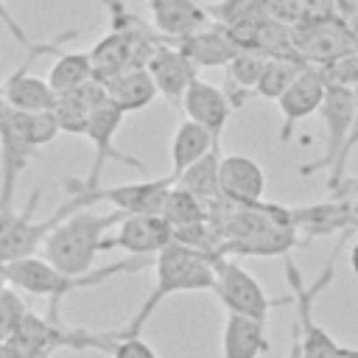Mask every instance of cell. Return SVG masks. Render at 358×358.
<instances>
[{
  "instance_id": "obj_1",
  "label": "cell",
  "mask_w": 358,
  "mask_h": 358,
  "mask_svg": "<svg viewBox=\"0 0 358 358\" xmlns=\"http://www.w3.org/2000/svg\"><path fill=\"white\" fill-rule=\"evenodd\" d=\"M154 288L137 308V313L129 319L126 327L112 330L115 336H140L145 322L154 316V310L173 294L187 291H213L215 285V255L207 249H196L179 241H171L162 252L154 257Z\"/></svg>"
},
{
  "instance_id": "obj_2",
  "label": "cell",
  "mask_w": 358,
  "mask_h": 358,
  "mask_svg": "<svg viewBox=\"0 0 358 358\" xmlns=\"http://www.w3.org/2000/svg\"><path fill=\"white\" fill-rule=\"evenodd\" d=\"M148 263H154V257H143V255H129L117 263H109L103 268H90L87 274H67L62 268H56L53 263H48L45 257H22V260H11V263H3L6 266V277H8V285L25 291V294H34V296H45L48 299V319L50 322H62L59 319V308H62V299L78 288H92V285H101L117 274H137L143 271Z\"/></svg>"
},
{
  "instance_id": "obj_3",
  "label": "cell",
  "mask_w": 358,
  "mask_h": 358,
  "mask_svg": "<svg viewBox=\"0 0 358 358\" xmlns=\"http://www.w3.org/2000/svg\"><path fill=\"white\" fill-rule=\"evenodd\" d=\"M126 213H92V210H76L62 224H56L48 238L42 241L45 260L67 274H87L95 263L98 252H106V232L109 227L120 224Z\"/></svg>"
},
{
  "instance_id": "obj_4",
  "label": "cell",
  "mask_w": 358,
  "mask_h": 358,
  "mask_svg": "<svg viewBox=\"0 0 358 358\" xmlns=\"http://www.w3.org/2000/svg\"><path fill=\"white\" fill-rule=\"evenodd\" d=\"M53 112H17L0 120V207H11L17 179L31 165L36 151L59 134Z\"/></svg>"
},
{
  "instance_id": "obj_5",
  "label": "cell",
  "mask_w": 358,
  "mask_h": 358,
  "mask_svg": "<svg viewBox=\"0 0 358 358\" xmlns=\"http://www.w3.org/2000/svg\"><path fill=\"white\" fill-rule=\"evenodd\" d=\"M347 235H350V232L338 235V243L333 246V252H330V257H327V263H324V271H322L310 285L302 282L299 268H296V263L291 260V255L282 257V263H285V280H288V285H291V291H294L291 296H294V305H296L294 324H296V330H299L302 358H338V352H341V344H336V338L313 319V305H316L319 294H322V291L333 282V277H336V260H338V252H341Z\"/></svg>"
},
{
  "instance_id": "obj_6",
  "label": "cell",
  "mask_w": 358,
  "mask_h": 358,
  "mask_svg": "<svg viewBox=\"0 0 358 358\" xmlns=\"http://www.w3.org/2000/svg\"><path fill=\"white\" fill-rule=\"evenodd\" d=\"M39 196L42 190L34 187L25 207L22 210H14V207H0V263H11V260H22V257H31L36 252V246H42V241L48 238V232L62 224L70 213L76 210H84L78 207V201H73L67 196V201L45 221H36L34 213L39 207Z\"/></svg>"
},
{
  "instance_id": "obj_7",
  "label": "cell",
  "mask_w": 358,
  "mask_h": 358,
  "mask_svg": "<svg viewBox=\"0 0 358 358\" xmlns=\"http://www.w3.org/2000/svg\"><path fill=\"white\" fill-rule=\"evenodd\" d=\"M90 98H92V109H90V126H87V140L95 145V157H92V165H90V173L87 179H81L87 187H98L101 185V171L109 159L115 162H123V165H131L137 171H143L145 165L129 154H123L117 145H115V137L123 126V109L109 98L106 92V84L92 78L90 81Z\"/></svg>"
},
{
  "instance_id": "obj_8",
  "label": "cell",
  "mask_w": 358,
  "mask_h": 358,
  "mask_svg": "<svg viewBox=\"0 0 358 358\" xmlns=\"http://www.w3.org/2000/svg\"><path fill=\"white\" fill-rule=\"evenodd\" d=\"M213 294L221 299L227 313H241V316L257 319L263 324H266L271 308L294 302V296L271 299L263 291V285L238 260L224 257V255H215V285H213Z\"/></svg>"
},
{
  "instance_id": "obj_9",
  "label": "cell",
  "mask_w": 358,
  "mask_h": 358,
  "mask_svg": "<svg viewBox=\"0 0 358 358\" xmlns=\"http://www.w3.org/2000/svg\"><path fill=\"white\" fill-rule=\"evenodd\" d=\"M67 196L78 201V207H90L95 201H109L115 210L126 213V215H137V213H162L168 193L173 187V179H151V182H129V185H115V187H87L84 182L67 176L64 179Z\"/></svg>"
},
{
  "instance_id": "obj_10",
  "label": "cell",
  "mask_w": 358,
  "mask_h": 358,
  "mask_svg": "<svg viewBox=\"0 0 358 358\" xmlns=\"http://www.w3.org/2000/svg\"><path fill=\"white\" fill-rule=\"evenodd\" d=\"M355 109H358V90L355 87H344V84H327L324 101L319 106V117L324 126V154L310 162L302 165L299 173H313V171H330L336 165V159L341 157V148L352 131V120H355Z\"/></svg>"
},
{
  "instance_id": "obj_11",
  "label": "cell",
  "mask_w": 358,
  "mask_h": 358,
  "mask_svg": "<svg viewBox=\"0 0 358 358\" xmlns=\"http://www.w3.org/2000/svg\"><path fill=\"white\" fill-rule=\"evenodd\" d=\"M294 28V48L308 64H330L352 50H358V39L350 31L344 17L324 20H299Z\"/></svg>"
},
{
  "instance_id": "obj_12",
  "label": "cell",
  "mask_w": 358,
  "mask_h": 358,
  "mask_svg": "<svg viewBox=\"0 0 358 358\" xmlns=\"http://www.w3.org/2000/svg\"><path fill=\"white\" fill-rule=\"evenodd\" d=\"M327 76L319 64H305V70L291 81V87L277 98L280 106V145H285L294 137V129L319 112L324 92H327Z\"/></svg>"
},
{
  "instance_id": "obj_13",
  "label": "cell",
  "mask_w": 358,
  "mask_h": 358,
  "mask_svg": "<svg viewBox=\"0 0 358 358\" xmlns=\"http://www.w3.org/2000/svg\"><path fill=\"white\" fill-rule=\"evenodd\" d=\"M173 241V227L162 213H137L126 215L117 224V232L106 238V249H126L129 255H143V257H157L168 243Z\"/></svg>"
},
{
  "instance_id": "obj_14",
  "label": "cell",
  "mask_w": 358,
  "mask_h": 358,
  "mask_svg": "<svg viewBox=\"0 0 358 358\" xmlns=\"http://www.w3.org/2000/svg\"><path fill=\"white\" fill-rule=\"evenodd\" d=\"M145 67H148V73H151L159 95H165L171 103H182L187 87L199 78V70H201L171 39H168V45H157V50L151 53V59H148Z\"/></svg>"
},
{
  "instance_id": "obj_15",
  "label": "cell",
  "mask_w": 358,
  "mask_h": 358,
  "mask_svg": "<svg viewBox=\"0 0 358 358\" xmlns=\"http://www.w3.org/2000/svg\"><path fill=\"white\" fill-rule=\"evenodd\" d=\"M221 199L229 204H257L266 193V171L246 154H224L218 168Z\"/></svg>"
},
{
  "instance_id": "obj_16",
  "label": "cell",
  "mask_w": 358,
  "mask_h": 358,
  "mask_svg": "<svg viewBox=\"0 0 358 358\" xmlns=\"http://www.w3.org/2000/svg\"><path fill=\"white\" fill-rule=\"evenodd\" d=\"M8 344L20 350L25 358H50L56 350H64V347L76 350L78 338H76V330L64 327L62 322H50V319H39L28 313L20 330L8 338Z\"/></svg>"
},
{
  "instance_id": "obj_17",
  "label": "cell",
  "mask_w": 358,
  "mask_h": 358,
  "mask_svg": "<svg viewBox=\"0 0 358 358\" xmlns=\"http://www.w3.org/2000/svg\"><path fill=\"white\" fill-rule=\"evenodd\" d=\"M182 109H185V117L201 123L215 140H221V134L227 129V120L235 112L229 95L221 87H215L204 78H196L187 87V92L182 98Z\"/></svg>"
},
{
  "instance_id": "obj_18",
  "label": "cell",
  "mask_w": 358,
  "mask_h": 358,
  "mask_svg": "<svg viewBox=\"0 0 358 358\" xmlns=\"http://www.w3.org/2000/svg\"><path fill=\"white\" fill-rule=\"evenodd\" d=\"M148 8L157 34H162L165 39H179L210 25V14L199 0H148Z\"/></svg>"
},
{
  "instance_id": "obj_19",
  "label": "cell",
  "mask_w": 358,
  "mask_h": 358,
  "mask_svg": "<svg viewBox=\"0 0 358 358\" xmlns=\"http://www.w3.org/2000/svg\"><path fill=\"white\" fill-rule=\"evenodd\" d=\"M176 48H182L199 67H227L235 53L241 50L235 45V39L221 28V25H207V28H199L187 36H179V39H171Z\"/></svg>"
},
{
  "instance_id": "obj_20",
  "label": "cell",
  "mask_w": 358,
  "mask_h": 358,
  "mask_svg": "<svg viewBox=\"0 0 358 358\" xmlns=\"http://www.w3.org/2000/svg\"><path fill=\"white\" fill-rule=\"evenodd\" d=\"M271 350L266 324L241 313H227L221 336V358H260Z\"/></svg>"
},
{
  "instance_id": "obj_21",
  "label": "cell",
  "mask_w": 358,
  "mask_h": 358,
  "mask_svg": "<svg viewBox=\"0 0 358 358\" xmlns=\"http://www.w3.org/2000/svg\"><path fill=\"white\" fill-rule=\"evenodd\" d=\"M215 145H221V140H215L201 123L185 117L173 134V143H171V179L176 182L193 162H199Z\"/></svg>"
},
{
  "instance_id": "obj_22",
  "label": "cell",
  "mask_w": 358,
  "mask_h": 358,
  "mask_svg": "<svg viewBox=\"0 0 358 358\" xmlns=\"http://www.w3.org/2000/svg\"><path fill=\"white\" fill-rule=\"evenodd\" d=\"M109 98L123 109V112H140L148 103H154V98L159 95L148 67H129L123 73H117L115 78L103 81Z\"/></svg>"
},
{
  "instance_id": "obj_23",
  "label": "cell",
  "mask_w": 358,
  "mask_h": 358,
  "mask_svg": "<svg viewBox=\"0 0 358 358\" xmlns=\"http://www.w3.org/2000/svg\"><path fill=\"white\" fill-rule=\"evenodd\" d=\"M221 145H215L210 154H204L199 162H193L173 185L187 190L190 196L213 204L215 199H221V182H218V168H221Z\"/></svg>"
},
{
  "instance_id": "obj_24",
  "label": "cell",
  "mask_w": 358,
  "mask_h": 358,
  "mask_svg": "<svg viewBox=\"0 0 358 358\" xmlns=\"http://www.w3.org/2000/svg\"><path fill=\"white\" fill-rule=\"evenodd\" d=\"M78 350H103L112 358H157L154 347L140 336H115L109 333H90L78 330Z\"/></svg>"
},
{
  "instance_id": "obj_25",
  "label": "cell",
  "mask_w": 358,
  "mask_h": 358,
  "mask_svg": "<svg viewBox=\"0 0 358 358\" xmlns=\"http://www.w3.org/2000/svg\"><path fill=\"white\" fill-rule=\"evenodd\" d=\"M266 56L257 53V50H238L235 59L224 67L227 70V87H238L235 90V109L249 98L255 95V87L266 70Z\"/></svg>"
},
{
  "instance_id": "obj_26",
  "label": "cell",
  "mask_w": 358,
  "mask_h": 358,
  "mask_svg": "<svg viewBox=\"0 0 358 358\" xmlns=\"http://www.w3.org/2000/svg\"><path fill=\"white\" fill-rule=\"evenodd\" d=\"M95 78L92 73V59L90 53H62L50 73H48V84L53 87L56 95H64V92H76L81 90L84 84H90Z\"/></svg>"
},
{
  "instance_id": "obj_27",
  "label": "cell",
  "mask_w": 358,
  "mask_h": 358,
  "mask_svg": "<svg viewBox=\"0 0 358 358\" xmlns=\"http://www.w3.org/2000/svg\"><path fill=\"white\" fill-rule=\"evenodd\" d=\"M90 109H92L90 84H84V87L76 90V92L56 95L53 117H56V123H59L62 131H67V134H87V126H90Z\"/></svg>"
},
{
  "instance_id": "obj_28",
  "label": "cell",
  "mask_w": 358,
  "mask_h": 358,
  "mask_svg": "<svg viewBox=\"0 0 358 358\" xmlns=\"http://www.w3.org/2000/svg\"><path fill=\"white\" fill-rule=\"evenodd\" d=\"M305 64L308 62H302L299 56H271L266 62V70H263L257 87H255V95L277 101L291 87V81L305 70Z\"/></svg>"
},
{
  "instance_id": "obj_29",
  "label": "cell",
  "mask_w": 358,
  "mask_h": 358,
  "mask_svg": "<svg viewBox=\"0 0 358 358\" xmlns=\"http://www.w3.org/2000/svg\"><path fill=\"white\" fill-rule=\"evenodd\" d=\"M162 215L171 221L173 229L176 227H190V224H207L210 221V204L173 185L171 193H168V201L162 207Z\"/></svg>"
},
{
  "instance_id": "obj_30",
  "label": "cell",
  "mask_w": 358,
  "mask_h": 358,
  "mask_svg": "<svg viewBox=\"0 0 358 358\" xmlns=\"http://www.w3.org/2000/svg\"><path fill=\"white\" fill-rule=\"evenodd\" d=\"M204 8L210 14V20L218 22L221 28H238V25L257 22V20L268 17L263 0H218V3H210Z\"/></svg>"
},
{
  "instance_id": "obj_31",
  "label": "cell",
  "mask_w": 358,
  "mask_h": 358,
  "mask_svg": "<svg viewBox=\"0 0 358 358\" xmlns=\"http://www.w3.org/2000/svg\"><path fill=\"white\" fill-rule=\"evenodd\" d=\"M25 316H28V305H25L20 288L6 285V291L0 294V341H8L20 330Z\"/></svg>"
},
{
  "instance_id": "obj_32",
  "label": "cell",
  "mask_w": 358,
  "mask_h": 358,
  "mask_svg": "<svg viewBox=\"0 0 358 358\" xmlns=\"http://www.w3.org/2000/svg\"><path fill=\"white\" fill-rule=\"evenodd\" d=\"M355 145H358V109H355V120H352V131H350V137H347V143H344V148H341V157L336 159V165L327 171V190L333 193L344 179H347V159H350V154L355 151Z\"/></svg>"
},
{
  "instance_id": "obj_33",
  "label": "cell",
  "mask_w": 358,
  "mask_h": 358,
  "mask_svg": "<svg viewBox=\"0 0 358 358\" xmlns=\"http://www.w3.org/2000/svg\"><path fill=\"white\" fill-rule=\"evenodd\" d=\"M0 22H3V25L11 31V36H14V39H17L22 48H34V42L25 36V31L20 28V22H17V20L8 14V8H6V0H0Z\"/></svg>"
},
{
  "instance_id": "obj_34",
  "label": "cell",
  "mask_w": 358,
  "mask_h": 358,
  "mask_svg": "<svg viewBox=\"0 0 358 358\" xmlns=\"http://www.w3.org/2000/svg\"><path fill=\"white\" fill-rule=\"evenodd\" d=\"M352 193H358V176H347V179L333 190L336 199H347V196H352Z\"/></svg>"
},
{
  "instance_id": "obj_35",
  "label": "cell",
  "mask_w": 358,
  "mask_h": 358,
  "mask_svg": "<svg viewBox=\"0 0 358 358\" xmlns=\"http://www.w3.org/2000/svg\"><path fill=\"white\" fill-rule=\"evenodd\" d=\"M333 6L338 11V17H344V20H350L358 11V0H333Z\"/></svg>"
},
{
  "instance_id": "obj_36",
  "label": "cell",
  "mask_w": 358,
  "mask_h": 358,
  "mask_svg": "<svg viewBox=\"0 0 358 358\" xmlns=\"http://www.w3.org/2000/svg\"><path fill=\"white\" fill-rule=\"evenodd\" d=\"M288 358H302V344H299V330L296 324H291V352Z\"/></svg>"
},
{
  "instance_id": "obj_37",
  "label": "cell",
  "mask_w": 358,
  "mask_h": 358,
  "mask_svg": "<svg viewBox=\"0 0 358 358\" xmlns=\"http://www.w3.org/2000/svg\"><path fill=\"white\" fill-rule=\"evenodd\" d=\"M0 358H25L20 350H14L8 341H0Z\"/></svg>"
},
{
  "instance_id": "obj_38",
  "label": "cell",
  "mask_w": 358,
  "mask_h": 358,
  "mask_svg": "<svg viewBox=\"0 0 358 358\" xmlns=\"http://www.w3.org/2000/svg\"><path fill=\"white\" fill-rule=\"evenodd\" d=\"M350 268L358 277V243H352V249H350Z\"/></svg>"
},
{
  "instance_id": "obj_39",
  "label": "cell",
  "mask_w": 358,
  "mask_h": 358,
  "mask_svg": "<svg viewBox=\"0 0 358 358\" xmlns=\"http://www.w3.org/2000/svg\"><path fill=\"white\" fill-rule=\"evenodd\" d=\"M8 112H11V106H8V101H6V92H3V84H0V120H3Z\"/></svg>"
},
{
  "instance_id": "obj_40",
  "label": "cell",
  "mask_w": 358,
  "mask_h": 358,
  "mask_svg": "<svg viewBox=\"0 0 358 358\" xmlns=\"http://www.w3.org/2000/svg\"><path fill=\"white\" fill-rule=\"evenodd\" d=\"M347 204H350V213H352V218L358 221V193H352V196H347Z\"/></svg>"
},
{
  "instance_id": "obj_41",
  "label": "cell",
  "mask_w": 358,
  "mask_h": 358,
  "mask_svg": "<svg viewBox=\"0 0 358 358\" xmlns=\"http://www.w3.org/2000/svg\"><path fill=\"white\" fill-rule=\"evenodd\" d=\"M347 25H350V31H352V34H355V39H358V11H355V14L347 20Z\"/></svg>"
},
{
  "instance_id": "obj_42",
  "label": "cell",
  "mask_w": 358,
  "mask_h": 358,
  "mask_svg": "<svg viewBox=\"0 0 358 358\" xmlns=\"http://www.w3.org/2000/svg\"><path fill=\"white\" fill-rule=\"evenodd\" d=\"M338 358H358V350H350V347H341Z\"/></svg>"
},
{
  "instance_id": "obj_43",
  "label": "cell",
  "mask_w": 358,
  "mask_h": 358,
  "mask_svg": "<svg viewBox=\"0 0 358 358\" xmlns=\"http://www.w3.org/2000/svg\"><path fill=\"white\" fill-rule=\"evenodd\" d=\"M6 285H8V277H6V266L0 263V294L6 291Z\"/></svg>"
}]
</instances>
